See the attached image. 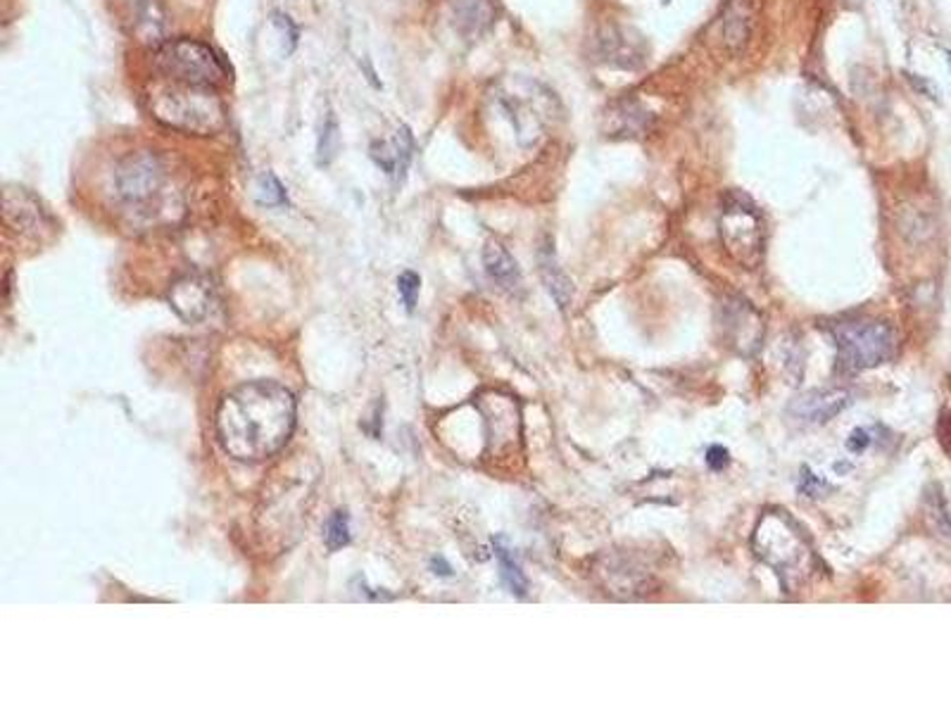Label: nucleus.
Wrapping results in <instances>:
<instances>
[{
	"label": "nucleus",
	"mask_w": 951,
	"mask_h": 713,
	"mask_svg": "<svg viewBox=\"0 0 951 713\" xmlns=\"http://www.w3.org/2000/svg\"><path fill=\"white\" fill-rule=\"evenodd\" d=\"M419 290H422V276L417 271H403L397 276V293H400V300L407 311H414V307H417Z\"/></svg>",
	"instance_id": "4be33fe9"
},
{
	"label": "nucleus",
	"mask_w": 951,
	"mask_h": 713,
	"mask_svg": "<svg viewBox=\"0 0 951 713\" xmlns=\"http://www.w3.org/2000/svg\"><path fill=\"white\" fill-rule=\"evenodd\" d=\"M871 445V436H869V430H861V428H856L852 436H850V440H846V449L850 452H854V455H861L863 449H866Z\"/></svg>",
	"instance_id": "393cba45"
},
{
	"label": "nucleus",
	"mask_w": 951,
	"mask_h": 713,
	"mask_svg": "<svg viewBox=\"0 0 951 713\" xmlns=\"http://www.w3.org/2000/svg\"><path fill=\"white\" fill-rule=\"evenodd\" d=\"M541 274H543V281H545L547 290L552 293V298L559 303V307H566L571 303V281L559 269L555 252H552L549 246L541 250Z\"/></svg>",
	"instance_id": "dca6fc26"
},
{
	"label": "nucleus",
	"mask_w": 951,
	"mask_h": 713,
	"mask_svg": "<svg viewBox=\"0 0 951 713\" xmlns=\"http://www.w3.org/2000/svg\"><path fill=\"white\" fill-rule=\"evenodd\" d=\"M838 369L859 374L888 362L894 355V334L880 321H844L835 326Z\"/></svg>",
	"instance_id": "20e7f679"
},
{
	"label": "nucleus",
	"mask_w": 951,
	"mask_h": 713,
	"mask_svg": "<svg viewBox=\"0 0 951 713\" xmlns=\"http://www.w3.org/2000/svg\"><path fill=\"white\" fill-rule=\"evenodd\" d=\"M165 184V165L158 152L136 150L115 169V190L127 202H146L160 194Z\"/></svg>",
	"instance_id": "0eeeda50"
},
{
	"label": "nucleus",
	"mask_w": 951,
	"mask_h": 713,
	"mask_svg": "<svg viewBox=\"0 0 951 713\" xmlns=\"http://www.w3.org/2000/svg\"><path fill=\"white\" fill-rule=\"evenodd\" d=\"M324 543L328 552H338L350 545V514L345 509H336L324 524Z\"/></svg>",
	"instance_id": "6ab92c4d"
},
{
	"label": "nucleus",
	"mask_w": 951,
	"mask_h": 713,
	"mask_svg": "<svg viewBox=\"0 0 951 713\" xmlns=\"http://www.w3.org/2000/svg\"><path fill=\"white\" fill-rule=\"evenodd\" d=\"M257 202L267 205V207H284L288 205V194L284 184L274 177L271 171H265L262 177L257 179Z\"/></svg>",
	"instance_id": "412c9836"
},
{
	"label": "nucleus",
	"mask_w": 951,
	"mask_h": 713,
	"mask_svg": "<svg viewBox=\"0 0 951 713\" xmlns=\"http://www.w3.org/2000/svg\"><path fill=\"white\" fill-rule=\"evenodd\" d=\"M852 405V395L844 388L811 390L792 399L787 414L802 424H828Z\"/></svg>",
	"instance_id": "6e6552de"
},
{
	"label": "nucleus",
	"mask_w": 951,
	"mask_h": 713,
	"mask_svg": "<svg viewBox=\"0 0 951 713\" xmlns=\"http://www.w3.org/2000/svg\"><path fill=\"white\" fill-rule=\"evenodd\" d=\"M338 146H340V127H338L336 115L331 110H328L326 117H324V125L319 129V141H317L319 165L331 162L336 158Z\"/></svg>",
	"instance_id": "aec40b11"
},
{
	"label": "nucleus",
	"mask_w": 951,
	"mask_h": 713,
	"mask_svg": "<svg viewBox=\"0 0 951 713\" xmlns=\"http://www.w3.org/2000/svg\"><path fill=\"white\" fill-rule=\"evenodd\" d=\"M133 33L143 46L160 48L162 43H167V14L158 0H141V3L136 6Z\"/></svg>",
	"instance_id": "ddd939ff"
},
{
	"label": "nucleus",
	"mask_w": 951,
	"mask_h": 713,
	"mask_svg": "<svg viewBox=\"0 0 951 713\" xmlns=\"http://www.w3.org/2000/svg\"><path fill=\"white\" fill-rule=\"evenodd\" d=\"M414 152V138L407 127L397 129L388 141H378L372 146V160L384 169L395 184H403Z\"/></svg>",
	"instance_id": "9d476101"
},
{
	"label": "nucleus",
	"mask_w": 951,
	"mask_h": 713,
	"mask_svg": "<svg viewBox=\"0 0 951 713\" xmlns=\"http://www.w3.org/2000/svg\"><path fill=\"white\" fill-rule=\"evenodd\" d=\"M483 265H486L488 276L497 286L505 290H514L522 286V271H518L516 259L509 255V250L497 240H488L483 248Z\"/></svg>",
	"instance_id": "2eb2a0df"
},
{
	"label": "nucleus",
	"mask_w": 951,
	"mask_h": 713,
	"mask_svg": "<svg viewBox=\"0 0 951 713\" xmlns=\"http://www.w3.org/2000/svg\"><path fill=\"white\" fill-rule=\"evenodd\" d=\"M296 428V397L274 380H250L221 397L217 436L229 457L265 462L281 452Z\"/></svg>",
	"instance_id": "f257e3e1"
},
{
	"label": "nucleus",
	"mask_w": 951,
	"mask_h": 713,
	"mask_svg": "<svg viewBox=\"0 0 951 713\" xmlns=\"http://www.w3.org/2000/svg\"><path fill=\"white\" fill-rule=\"evenodd\" d=\"M650 125V112H645L637 102H621L612 115V131L614 133H640Z\"/></svg>",
	"instance_id": "a211bd4d"
},
{
	"label": "nucleus",
	"mask_w": 951,
	"mask_h": 713,
	"mask_svg": "<svg viewBox=\"0 0 951 713\" xmlns=\"http://www.w3.org/2000/svg\"><path fill=\"white\" fill-rule=\"evenodd\" d=\"M499 108L505 110L512 121L514 133L524 146L538 143L547 129L557 121V98L541 83L516 81L509 89L499 93Z\"/></svg>",
	"instance_id": "7ed1b4c3"
},
{
	"label": "nucleus",
	"mask_w": 951,
	"mask_h": 713,
	"mask_svg": "<svg viewBox=\"0 0 951 713\" xmlns=\"http://www.w3.org/2000/svg\"><path fill=\"white\" fill-rule=\"evenodd\" d=\"M169 305L186 324H198L212 307V284L202 276H186L169 290Z\"/></svg>",
	"instance_id": "1a4fd4ad"
},
{
	"label": "nucleus",
	"mask_w": 951,
	"mask_h": 713,
	"mask_svg": "<svg viewBox=\"0 0 951 713\" xmlns=\"http://www.w3.org/2000/svg\"><path fill=\"white\" fill-rule=\"evenodd\" d=\"M495 556L499 562V571H503V581L507 583V587L516 597H524L526 590H528V581H526L524 571H522V566H518L516 556H514L512 547L507 545L505 537H495Z\"/></svg>",
	"instance_id": "f3484780"
},
{
	"label": "nucleus",
	"mask_w": 951,
	"mask_h": 713,
	"mask_svg": "<svg viewBox=\"0 0 951 713\" xmlns=\"http://www.w3.org/2000/svg\"><path fill=\"white\" fill-rule=\"evenodd\" d=\"M150 112L165 127L194 136H212L227 127V108L207 86L171 81L152 93Z\"/></svg>",
	"instance_id": "f03ea898"
},
{
	"label": "nucleus",
	"mask_w": 951,
	"mask_h": 713,
	"mask_svg": "<svg viewBox=\"0 0 951 713\" xmlns=\"http://www.w3.org/2000/svg\"><path fill=\"white\" fill-rule=\"evenodd\" d=\"M6 221L14 231L22 234H39L43 229L46 212L41 210L39 200L29 196L24 188H8L6 194Z\"/></svg>",
	"instance_id": "f8f14e48"
},
{
	"label": "nucleus",
	"mask_w": 951,
	"mask_h": 713,
	"mask_svg": "<svg viewBox=\"0 0 951 713\" xmlns=\"http://www.w3.org/2000/svg\"><path fill=\"white\" fill-rule=\"evenodd\" d=\"M846 468H850V464H835V472H846Z\"/></svg>",
	"instance_id": "cd10ccee"
},
{
	"label": "nucleus",
	"mask_w": 951,
	"mask_h": 713,
	"mask_svg": "<svg viewBox=\"0 0 951 713\" xmlns=\"http://www.w3.org/2000/svg\"><path fill=\"white\" fill-rule=\"evenodd\" d=\"M721 238L725 250H729L731 257L742 267L754 269L761 263L766 246V226L764 217H761V212L750 202V198L740 194L725 196L721 215Z\"/></svg>",
	"instance_id": "39448f33"
},
{
	"label": "nucleus",
	"mask_w": 951,
	"mask_h": 713,
	"mask_svg": "<svg viewBox=\"0 0 951 713\" xmlns=\"http://www.w3.org/2000/svg\"><path fill=\"white\" fill-rule=\"evenodd\" d=\"M274 27L281 31V37H284V43L288 41V53L286 56H290L293 50H296V46H298V39H300V31H298V27L293 24V20L288 14H284V12H274Z\"/></svg>",
	"instance_id": "5701e85b"
},
{
	"label": "nucleus",
	"mask_w": 951,
	"mask_h": 713,
	"mask_svg": "<svg viewBox=\"0 0 951 713\" xmlns=\"http://www.w3.org/2000/svg\"><path fill=\"white\" fill-rule=\"evenodd\" d=\"M821 488H825L823 481H819L814 474L809 472V468H802V493L809 497H819Z\"/></svg>",
	"instance_id": "a878e982"
},
{
	"label": "nucleus",
	"mask_w": 951,
	"mask_h": 713,
	"mask_svg": "<svg viewBox=\"0 0 951 713\" xmlns=\"http://www.w3.org/2000/svg\"><path fill=\"white\" fill-rule=\"evenodd\" d=\"M602 43V58H607L616 67H628L635 69L643 65V41L635 39V33L612 29L607 37L600 39Z\"/></svg>",
	"instance_id": "4468645a"
},
{
	"label": "nucleus",
	"mask_w": 951,
	"mask_h": 713,
	"mask_svg": "<svg viewBox=\"0 0 951 713\" xmlns=\"http://www.w3.org/2000/svg\"><path fill=\"white\" fill-rule=\"evenodd\" d=\"M430 568H434V573H440V576H449V573H453V568H449L443 559L430 562Z\"/></svg>",
	"instance_id": "bb28decb"
},
{
	"label": "nucleus",
	"mask_w": 951,
	"mask_h": 713,
	"mask_svg": "<svg viewBox=\"0 0 951 713\" xmlns=\"http://www.w3.org/2000/svg\"><path fill=\"white\" fill-rule=\"evenodd\" d=\"M729 462H731V455L723 445H712L706 449V466L712 468V472H723V468L729 466Z\"/></svg>",
	"instance_id": "b1692460"
},
{
	"label": "nucleus",
	"mask_w": 951,
	"mask_h": 713,
	"mask_svg": "<svg viewBox=\"0 0 951 713\" xmlns=\"http://www.w3.org/2000/svg\"><path fill=\"white\" fill-rule=\"evenodd\" d=\"M756 24V12L752 0H731L721 17V39L723 46L740 53L745 50Z\"/></svg>",
	"instance_id": "9b49d317"
},
{
	"label": "nucleus",
	"mask_w": 951,
	"mask_h": 713,
	"mask_svg": "<svg viewBox=\"0 0 951 713\" xmlns=\"http://www.w3.org/2000/svg\"><path fill=\"white\" fill-rule=\"evenodd\" d=\"M155 65L167 79L177 83L215 89V86L227 79V69H224L215 50L194 39H175L162 43L158 53H155Z\"/></svg>",
	"instance_id": "423d86ee"
}]
</instances>
